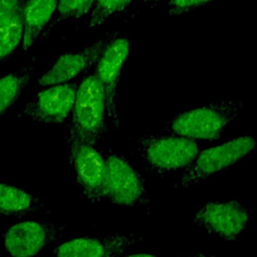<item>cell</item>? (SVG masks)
<instances>
[{
	"label": "cell",
	"mask_w": 257,
	"mask_h": 257,
	"mask_svg": "<svg viewBox=\"0 0 257 257\" xmlns=\"http://www.w3.org/2000/svg\"><path fill=\"white\" fill-rule=\"evenodd\" d=\"M104 162V199L123 207H143L151 204L145 177L125 157L108 150Z\"/></svg>",
	"instance_id": "5"
},
{
	"label": "cell",
	"mask_w": 257,
	"mask_h": 257,
	"mask_svg": "<svg viewBox=\"0 0 257 257\" xmlns=\"http://www.w3.org/2000/svg\"><path fill=\"white\" fill-rule=\"evenodd\" d=\"M66 142L69 152L81 143L97 145L107 132L102 87L94 73L86 74L77 85Z\"/></svg>",
	"instance_id": "1"
},
{
	"label": "cell",
	"mask_w": 257,
	"mask_h": 257,
	"mask_svg": "<svg viewBox=\"0 0 257 257\" xmlns=\"http://www.w3.org/2000/svg\"><path fill=\"white\" fill-rule=\"evenodd\" d=\"M94 1L95 0H57L56 9H57L58 17L50 24L43 38H45V36L48 35V33L52 30V28L62 20H65L68 18L77 19L87 14L88 11L92 8Z\"/></svg>",
	"instance_id": "18"
},
{
	"label": "cell",
	"mask_w": 257,
	"mask_h": 257,
	"mask_svg": "<svg viewBox=\"0 0 257 257\" xmlns=\"http://www.w3.org/2000/svg\"><path fill=\"white\" fill-rule=\"evenodd\" d=\"M65 226L24 221L11 226L4 235V247L11 257H35L62 237Z\"/></svg>",
	"instance_id": "9"
},
{
	"label": "cell",
	"mask_w": 257,
	"mask_h": 257,
	"mask_svg": "<svg viewBox=\"0 0 257 257\" xmlns=\"http://www.w3.org/2000/svg\"><path fill=\"white\" fill-rule=\"evenodd\" d=\"M131 41L126 37H114L102 51L94 67V75L103 90L106 114L115 128L119 127L120 118L116 109L117 85L121 70L128 56Z\"/></svg>",
	"instance_id": "7"
},
{
	"label": "cell",
	"mask_w": 257,
	"mask_h": 257,
	"mask_svg": "<svg viewBox=\"0 0 257 257\" xmlns=\"http://www.w3.org/2000/svg\"><path fill=\"white\" fill-rule=\"evenodd\" d=\"M76 89L75 81L49 85L25 104L19 117L43 123H62L71 112Z\"/></svg>",
	"instance_id": "8"
},
{
	"label": "cell",
	"mask_w": 257,
	"mask_h": 257,
	"mask_svg": "<svg viewBox=\"0 0 257 257\" xmlns=\"http://www.w3.org/2000/svg\"><path fill=\"white\" fill-rule=\"evenodd\" d=\"M22 4L0 19V63L8 59L22 41Z\"/></svg>",
	"instance_id": "16"
},
{
	"label": "cell",
	"mask_w": 257,
	"mask_h": 257,
	"mask_svg": "<svg viewBox=\"0 0 257 257\" xmlns=\"http://www.w3.org/2000/svg\"><path fill=\"white\" fill-rule=\"evenodd\" d=\"M118 257H166V256H159V255H154V254H131V255L118 256ZM170 257H219V256L198 253V254H179L177 256H170Z\"/></svg>",
	"instance_id": "21"
},
{
	"label": "cell",
	"mask_w": 257,
	"mask_h": 257,
	"mask_svg": "<svg viewBox=\"0 0 257 257\" xmlns=\"http://www.w3.org/2000/svg\"><path fill=\"white\" fill-rule=\"evenodd\" d=\"M116 33H107L79 52H65L61 54L52 66L36 81V85L49 86L70 81L77 75L87 72L93 66L106 45L116 37Z\"/></svg>",
	"instance_id": "11"
},
{
	"label": "cell",
	"mask_w": 257,
	"mask_h": 257,
	"mask_svg": "<svg viewBox=\"0 0 257 257\" xmlns=\"http://www.w3.org/2000/svg\"><path fill=\"white\" fill-rule=\"evenodd\" d=\"M57 0H25L22 3V52L32 47L56 10Z\"/></svg>",
	"instance_id": "13"
},
{
	"label": "cell",
	"mask_w": 257,
	"mask_h": 257,
	"mask_svg": "<svg viewBox=\"0 0 257 257\" xmlns=\"http://www.w3.org/2000/svg\"><path fill=\"white\" fill-rule=\"evenodd\" d=\"M212 1L214 0H171L169 2L168 14L171 16H180Z\"/></svg>",
	"instance_id": "19"
},
{
	"label": "cell",
	"mask_w": 257,
	"mask_h": 257,
	"mask_svg": "<svg viewBox=\"0 0 257 257\" xmlns=\"http://www.w3.org/2000/svg\"><path fill=\"white\" fill-rule=\"evenodd\" d=\"M46 202L20 188L0 183V215L21 217L43 209Z\"/></svg>",
	"instance_id": "14"
},
{
	"label": "cell",
	"mask_w": 257,
	"mask_h": 257,
	"mask_svg": "<svg viewBox=\"0 0 257 257\" xmlns=\"http://www.w3.org/2000/svg\"><path fill=\"white\" fill-rule=\"evenodd\" d=\"M68 163L74 171L76 183L83 195L92 203L102 201L105 162L97 145L79 144L69 152Z\"/></svg>",
	"instance_id": "10"
},
{
	"label": "cell",
	"mask_w": 257,
	"mask_h": 257,
	"mask_svg": "<svg viewBox=\"0 0 257 257\" xmlns=\"http://www.w3.org/2000/svg\"><path fill=\"white\" fill-rule=\"evenodd\" d=\"M242 100H220L174 114L166 123L169 134L191 140H218L240 113Z\"/></svg>",
	"instance_id": "2"
},
{
	"label": "cell",
	"mask_w": 257,
	"mask_h": 257,
	"mask_svg": "<svg viewBox=\"0 0 257 257\" xmlns=\"http://www.w3.org/2000/svg\"><path fill=\"white\" fill-rule=\"evenodd\" d=\"M24 0H0V19L14 12Z\"/></svg>",
	"instance_id": "20"
},
{
	"label": "cell",
	"mask_w": 257,
	"mask_h": 257,
	"mask_svg": "<svg viewBox=\"0 0 257 257\" xmlns=\"http://www.w3.org/2000/svg\"><path fill=\"white\" fill-rule=\"evenodd\" d=\"M134 0H95L91 8L88 27L94 28L111 17L121 15Z\"/></svg>",
	"instance_id": "17"
},
{
	"label": "cell",
	"mask_w": 257,
	"mask_h": 257,
	"mask_svg": "<svg viewBox=\"0 0 257 257\" xmlns=\"http://www.w3.org/2000/svg\"><path fill=\"white\" fill-rule=\"evenodd\" d=\"M256 140L252 136L235 137L228 142L199 151L195 159L185 168L175 188L185 189L234 166L254 151Z\"/></svg>",
	"instance_id": "4"
},
{
	"label": "cell",
	"mask_w": 257,
	"mask_h": 257,
	"mask_svg": "<svg viewBox=\"0 0 257 257\" xmlns=\"http://www.w3.org/2000/svg\"><path fill=\"white\" fill-rule=\"evenodd\" d=\"M136 152L149 173L166 175L186 168L199 153L195 140L176 135H144L136 140Z\"/></svg>",
	"instance_id": "3"
},
{
	"label": "cell",
	"mask_w": 257,
	"mask_h": 257,
	"mask_svg": "<svg viewBox=\"0 0 257 257\" xmlns=\"http://www.w3.org/2000/svg\"><path fill=\"white\" fill-rule=\"evenodd\" d=\"M249 221L247 209L238 201H209L195 214L193 222L211 235L234 241Z\"/></svg>",
	"instance_id": "6"
},
{
	"label": "cell",
	"mask_w": 257,
	"mask_h": 257,
	"mask_svg": "<svg viewBox=\"0 0 257 257\" xmlns=\"http://www.w3.org/2000/svg\"><path fill=\"white\" fill-rule=\"evenodd\" d=\"M141 3H146V2H153V1H160V0H139Z\"/></svg>",
	"instance_id": "22"
},
{
	"label": "cell",
	"mask_w": 257,
	"mask_h": 257,
	"mask_svg": "<svg viewBox=\"0 0 257 257\" xmlns=\"http://www.w3.org/2000/svg\"><path fill=\"white\" fill-rule=\"evenodd\" d=\"M36 58L18 71L0 77V116L3 115L26 90L35 69Z\"/></svg>",
	"instance_id": "15"
},
{
	"label": "cell",
	"mask_w": 257,
	"mask_h": 257,
	"mask_svg": "<svg viewBox=\"0 0 257 257\" xmlns=\"http://www.w3.org/2000/svg\"><path fill=\"white\" fill-rule=\"evenodd\" d=\"M142 240L134 234L85 236L65 241L53 251V257H118Z\"/></svg>",
	"instance_id": "12"
}]
</instances>
